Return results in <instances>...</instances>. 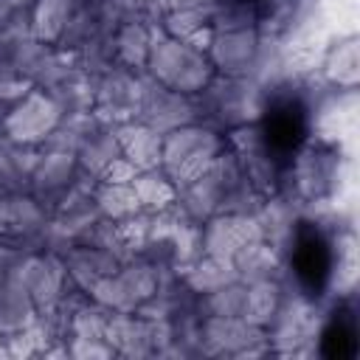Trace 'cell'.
<instances>
[{
    "label": "cell",
    "mask_w": 360,
    "mask_h": 360,
    "mask_svg": "<svg viewBox=\"0 0 360 360\" xmlns=\"http://www.w3.org/2000/svg\"><path fill=\"white\" fill-rule=\"evenodd\" d=\"M146 65L152 68V76L158 84L186 93V96H197L205 90V84L211 82V62L205 59V53L188 42V39H152Z\"/></svg>",
    "instance_id": "1"
},
{
    "label": "cell",
    "mask_w": 360,
    "mask_h": 360,
    "mask_svg": "<svg viewBox=\"0 0 360 360\" xmlns=\"http://www.w3.org/2000/svg\"><path fill=\"white\" fill-rule=\"evenodd\" d=\"M59 115H62V107L56 104L53 96L25 93L22 101L6 115L3 129H6V135H11V141L25 143V141L48 138L53 132V127L59 124Z\"/></svg>",
    "instance_id": "2"
},
{
    "label": "cell",
    "mask_w": 360,
    "mask_h": 360,
    "mask_svg": "<svg viewBox=\"0 0 360 360\" xmlns=\"http://www.w3.org/2000/svg\"><path fill=\"white\" fill-rule=\"evenodd\" d=\"M211 62L225 70V76H248L259 68L262 42L253 28H233V31H211L208 39Z\"/></svg>",
    "instance_id": "3"
},
{
    "label": "cell",
    "mask_w": 360,
    "mask_h": 360,
    "mask_svg": "<svg viewBox=\"0 0 360 360\" xmlns=\"http://www.w3.org/2000/svg\"><path fill=\"white\" fill-rule=\"evenodd\" d=\"M118 146L121 155L129 158L138 169H155L160 163V152H163V135L146 124H124L118 132Z\"/></svg>",
    "instance_id": "4"
},
{
    "label": "cell",
    "mask_w": 360,
    "mask_h": 360,
    "mask_svg": "<svg viewBox=\"0 0 360 360\" xmlns=\"http://www.w3.org/2000/svg\"><path fill=\"white\" fill-rule=\"evenodd\" d=\"M129 186L138 197V205L143 208H166L174 200V183L169 174H158L155 169H141Z\"/></svg>",
    "instance_id": "5"
},
{
    "label": "cell",
    "mask_w": 360,
    "mask_h": 360,
    "mask_svg": "<svg viewBox=\"0 0 360 360\" xmlns=\"http://www.w3.org/2000/svg\"><path fill=\"white\" fill-rule=\"evenodd\" d=\"M96 197V205L104 217H112V219H124V217H132L138 214V197L132 191L129 183H107L93 194Z\"/></svg>",
    "instance_id": "6"
},
{
    "label": "cell",
    "mask_w": 360,
    "mask_h": 360,
    "mask_svg": "<svg viewBox=\"0 0 360 360\" xmlns=\"http://www.w3.org/2000/svg\"><path fill=\"white\" fill-rule=\"evenodd\" d=\"M149 48H152V39L146 34L143 25L138 22H127V28L118 34L115 39V53L132 68V65H143L146 56H149Z\"/></svg>",
    "instance_id": "7"
},
{
    "label": "cell",
    "mask_w": 360,
    "mask_h": 360,
    "mask_svg": "<svg viewBox=\"0 0 360 360\" xmlns=\"http://www.w3.org/2000/svg\"><path fill=\"white\" fill-rule=\"evenodd\" d=\"M329 79H335L338 84H354L357 76V53H354V42H343L338 45V51L332 53L329 65H326Z\"/></svg>",
    "instance_id": "8"
}]
</instances>
